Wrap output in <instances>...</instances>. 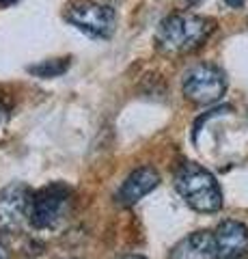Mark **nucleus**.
<instances>
[{"mask_svg":"<svg viewBox=\"0 0 248 259\" xmlns=\"http://www.w3.org/2000/svg\"><path fill=\"white\" fill-rule=\"evenodd\" d=\"M216 22L205 15L173 13L160 22L156 30V48L166 56H183L199 50L214 35Z\"/></svg>","mask_w":248,"mask_h":259,"instance_id":"f257e3e1","label":"nucleus"},{"mask_svg":"<svg viewBox=\"0 0 248 259\" xmlns=\"http://www.w3.org/2000/svg\"><path fill=\"white\" fill-rule=\"evenodd\" d=\"M175 188L194 212L214 214L222 207V190L216 177L194 162H186L175 175Z\"/></svg>","mask_w":248,"mask_h":259,"instance_id":"f03ea898","label":"nucleus"},{"mask_svg":"<svg viewBox=\"0 0 248 259\" xmlns=\"http://www.w3.org/2000/svg\"><path fill=\"white\" fill-rule=\"evenodd\" d=\"M181 91L183 97L192 104H199V106L214 104L227 91V76L218 65L199 63L186 71L181 80Z\"/></svg>","mask_w":248,"mask_h":259,"instance_id":"7ed1b4c3","label":"nucleus"},{"mask_svg":"<svg viewBox=\"0 0 248 259\" xmlns=\"http://www.w3.org/2000/svg\"><path fill=\"white\" fill-rule=\"evenodd\" d=\"M65 20L89 37L108 39L115 32L117 15L110 5L95 3V0H76L65 11Z\"/></svg>","mask_w":248,"mask_h":259,"instance_id":"20e7f679","label":"nucleus"},{"mask_svg":"<svg viewBox=\"0 0 248 259\" xmlns=\"http://www.w3.org/2000/svg\"><path fill=\"white\" fill-rule=\"evenodd\" d=\"M71 190L65 184H50L39 192L30 194L28 221L37 229H52L65 218L69 209Z\"/></svg>","mask_w":248,"mask_h":259,"instance_id":"39448f33","label":"nucleus"},{"mask_svg":"<svg viewBox=\"0 0 248 259\" xmlns=\"http://www.w3.org/2000/svg\"><path fill=\"white\" fill-rule=\"evenodd\" d=\"M30 188L26 184H9L0 190V231H18L28 218Z\"/></svg>","mask_w":248,"mask_h":259,"instance_id":"423d86ee","label":"nucleus"},{"mask_svg":"<svg viewBox=\"0 0 248 259\" xmlns=\"http://www.w3.org/2000/svg\"><path fill=\"white\" fill-rule=\"evenodd\" d=\"M216 259H244L248 255V227L237 221H225L214 231Z\"/></svg>","mask_w":248,"mask_h":259,"instance_id":"0eeeda50","label":"nucleus"},{"mask_svg":"<svg viewBox=\"0 0 248 259\" xmlns=\"http://www.w3.org/2000/svg\"><path fill=\"white\" fill-rule=\"evenodd\" d=\"M160 184V175L154 166H140L132 171L130 175L125 177L123 186L119 188V203L121 205H134L138 203L142 197H147L149 192H154Z\"/></svg>","mask_w":248,"mask_h":259,"instance_id":"6e6552de","label":"nucleus"},{"mask_svg":"<svg viewBox=\"0 0 248 259\" xmlns=\"http://www.w3.org/2000/svg\"><path fill=\"white\" fill-rule=\"evenodd\" d=\"M169 259H216L214 233L194 231L173 246Z\"/></svg>","mask_w":248,"mask_h":259,"instance_id":"1a4fd4ad","label":"nucleus"},{"mask_svg":"<svg viewBox=\"0 0 248 259\" xmlns=\"http://www.w3.org/2000/svg\"><path fill=\"white\" fill-rule=\"evenodd\" d=\"M67 67H69V59H52V61H43L39 65H33L28 71L39 76V78H57Z\"/></svg>","mask_w":248,"mask_h":259,"instance_id":"9d476101","label":"nucleus"},{"mask_svg":"<svg viewBox=\"0 0 248 259\" xmlns=\"http://www.w3.org/2000/svg\"><path fill=\"white\" fill-rule=\"evenodd\" d=\"M9 112H11L9 102H5L3 97H0V123H5V121L9 119Z\"/></svg>","mask_w":248,"mask_h":259,"instance_id":"9b49d317","label":"nucleus"},{"mask_svg":"<svg viewBox=\"0 0 248 259\" xmlns=\"http://www.w3.org/2000/svg\"><path fill=\"white\" fill-rule=\"evenodd\" d=\"M0 259H7V246L0 242Z\"/></svg>","mask_w":248,"mask_h":259,"instance_id":"f8f14e48","label":"nucleus"},{"mask_svg":"<svg viewBox=\"0 0 248 259\" xmlns=\"http://www.w3.org/2000/svg\"><path fill=\"white\" fill-rule=\"evenodd\" d=\"M13 3H18V0H0V7H9Z\"/></svg>","mask_w":248,"mask_h":259,"instance_id":"ddd939ff","label":"nucleus"},{"mask_svg":"<svg viewBox=\"0 0 248 259\" xmlns=\"http://www.w3.org/2000/svg\"><path fill=\"white\" fill-rule=\"evenodd\" d=\"M121 259H147V257H140V255H125Z\"/></svg>","mask_w":248,"mask_h":259,"instance_id":"4468645a","label":"nucleus"},{"mask_svg":"<svg viewBox=\"0 0 248 259\" xmlns=\"http://www.w3.org/2000/svg\"><path fill=\"white\" fill-rule=\"evenodd\" d=\"M227 3H229V5H242L244 0H227Z\"/></svg>","mask_w":248,"mask_h":259,"instance_id":"2eb2a0df","label":"nucleus"}]
</instances>
